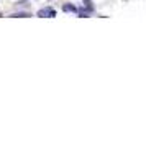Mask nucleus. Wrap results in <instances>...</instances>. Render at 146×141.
Returning a JSON list of instances; mask_svg holds the SVG:
<instances>
[{
    "label": "nucleus",
    "mask_w": 146,
    "mask_h": 141,
    "mask_svg": "<svg viewBox=\"0 0 146 141\" xmlns=\"http://www.w3.org/2000/svg\"><path fill=\"white\" fill-rule=\"evenodd\" d=\"M38 17L40 18H53V17H56V12L51 7H46V8L38 10Z\"/></svg>",
    "instance_id": "1"
},
{
    "label": "nucleus",
    "mask_w": 146,
    "mask_h": 141,
    "mask_svg": "<svg viewBox=\"0 0 146 141\" xmlns=\"http://www.w3.org/2000/svg\"><path fill=\"white\" fill-rule=\"evenodd\" d=\"M62 10H64V12H72V13H77V8L74 7V5H69V3H64V5H62Z\"/></svg>",
    "instance_id": "2"
},
{
    "label": "nucleus",
    "mask_w": 146,
    "mask_h": 141,
    "mask_svg": "<svg viewBox=\"0 0 146 141\" xmlns=\"http://www.w3.org/2000/svg\"><path fill=\"white\" fill-rule=\"evenodd\" d=\"M30 13H25V12H20V13H12V18H28Z\"/></svg>",
    "instance_id": "3"
}]
</instances>
